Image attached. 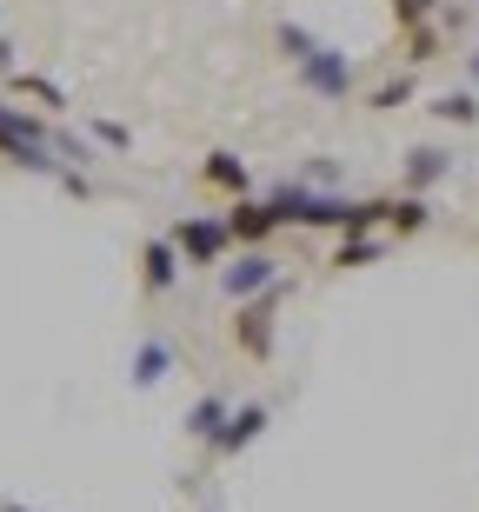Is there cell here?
<instances>
[{"label": "cell", "mask_w": 479, "mask_h": 512, "mask_svg": "<svg viewBox=\"0 0 479 512\" xmlns=\"http://www.w3.org/2000/svg\"><path fill=\"white\" fill-rule=\"evenodd\" d=\"M287 286L293 280H280V286H267V293H253V300L233 306L227 340H233V353H240V360H253V366L273 360V340H280V300H287Z\"/></svg>", "instance_id": "cell-3"}, {"label": "cell", "mask_w": 479, "mask_h": 512, "mask_svg": "<svg viewBox=\"0 0 479 512\" xmlns=\"http://www.w3.org/2000/svg\"><path fill=\"white\" fill-rule=\"evenodd\" d=\"M300 180H307V187H326V193H340V160H307V167H300Z\"/></svg>", "instance_id": "cell-20"}, {"label": "cell", "mask_w": 479, "mask_h": 512, "mask_svg": "<svg viewBox=\"0 0 479 512\" xmlns=\"http://www.w3.org/2000/svg\"><path fill=\"white\" fill-rule=\"evenodd\" d=\"M213 286H220L227 306H240L253 293H267V286H280V260H273V247H233L227 266L213 273Z\"/></svg>", "instance_id": "cell-5"}, {"label": "cell", "mask_w": 479, "mask_h": 512, "mask_svg": "<svg viewBox=\"0 0 479 512\" xmlns=\"http://www.w3.org/2000/svg\"><path fill=\"white\" fill-rule=\"evenodd\" d=\"M227 413H233V399H227V393H200V399L187 406V439L213 446V439H220V426H227Z\"/></svg>", "instance_id": "cell-12"}, {"label": "cell", "mask_w": 479, "mask_h": 512, "mask_svg": "<svg viewBox=\"0 0 479 512\" xmlns=\"http://www.w3.org/2000/svg\"><path fill=\"white\" fill-rule=\"evenodd\" d=\"M180 273H187V260H180V247H173L167 233L140 240V293L147 300H167L173 286H180Z\"/></svg>", "instance_id": "cell-7"}, {"label": "cell", "mask_w": 479, "mask_h": 512, "mask_svg": "<svg viewBox=\"0 0 479 512\" xmlns=\"http://www.w3.org/2000/svg\"><path fill=\"white\" fill-rule=\"evenodd\" d=\"M466 87H473V94H479V47H473V54H466Z\"/></svg>", "instance_id": "cell-23"}, {"label": "cell", "mask_w": 479, "mask_h": 512, "mask_svg": "<svg viewBox=\"0 0 479 512\" xmlns=\"http://www.w3.org/2000/svg\"><path fill=\"white\" fill-rule=\"evenodd\" d=\"M426 114L446 120V127H479V94H473V87H460V94H440Z\"/></svg>", "instance_id": "cell-17"}, {"label": "cell", "mask_w": 479, "mask_h": 512, "mask_svg": "<svg viewBox=\"0 0 479 512\" xmlns=\"http://www.w3.org/2000/svg\"><path fill=\"white\" fill-rule=\"evenodd\" d=\"M440 20V0H393V27L413 34V27H433Z\"/></svg>", "instance_id": "cell-19"}, {"label": "cell", "mask_w": 479, "mask_h": 512, "mask_svg": "<svg viewBox=\"0 0 479 512\" xmlns=\"http://www.w3.org/2000/svg\"><path fill=\"white\" fill-rule=\"evenodd\" d=\"M440 54H446V27H440V20H433V27H413V34H400V60L413 67V74H420L426 60H440Z\"/></svg>", "instance_id": "cell-15"}, {"label": "cell", "mask_w": 479, "mask_h": 512, "mask_svg": "<svg viewBox=\"0 0 479 512\" xmlns=\"http://www.w3.org/2000/svg\"><path fill=\"white\" fill-rule=\"evenodd\" d=\"M200 187H207V193H227V200H247V193H253V167L240 160V153L213 147L207 160H200Z\"/></svg>", "instance_id": "cell-9"}, {"label": "cell", "mask_w": 479, "mask_h": 512, "mask_svg": "<svg viewBox=\"0 0 479 512\" xmlns=\"http://www.w3.org/2000/svg\"><path fill=\"white\" fill-rule=\"evenodd\" d=\"M446 173H453V153H446V147H413V153H406L400 187H406V193H433Z\"/></svg>", "instance_id": "cell-10"}, {"label": "cell", "mask_w": 479, "mask_h": 512, "mask_svg": "<svg viewBox=\"0 0 479 512\" xmlns=\"http://www.w3.org/2000/svg\"><path fill=\"white\" fill-rule=\"evenodd\" d=\"M227 233H233V247H273L287 227L267 207V193H247V200H227Z\"/></svg>", "instance_id": "cell-6"}, {"label": "cell", "mask_w": 479, "mask_h": 512, "mask_svg": "<svg viewBox=\"0 0 479 512\" xmlns=\"http://www.w3.org/2000/svg\"><path fill=\"white\" fill-rule=\"evenodd\" d=\"M7 512H27V506H7Z\"/></svg>", "instance_id": "cell-24"}, {"label": "cell", "mask_w": 479, "mask_h": 512, "mask_svg": "<svg viewBox=\"0 0 479 512\" xmlns=\"http://www.w3.org/2000/svg\"><path fill=\"white\" fill-rule=\"evenodd\" d=\"M386 253V233H340V247H333V273H360V266H373Z\"/></svg>", "instance_id": "cell-13"}, {"label": "cell", "mask_w": 479, "mask_h": 512, "mask_svg": "<svg viewBox=\"0 0 479 512\" xmlns=\"http://www.w3.org/2000/svg\"><path fill=\"white\" fill-rule=\"evenodd\" d=\"M87 140H100V147H114V153L134 147V133L120 127V120H94V127H87Z\"/></svg>", "instance_id": "cell-21"}, {"label": "cell", "mask_w": 479, "mask_h": 512, "mask_svg": "<svg viewBox=\"0 0 479 512\" xmlns=\"http://www.w3.org/2000/svg\"><path fill=\"white\" fill-rule=\"evenodd\" d=\"M167 240L180 247V260L187 266H207V273H220L233 253V233H227V213H180L167 227Z\"/></svg>", "instance_id": "cell-4"}, {"label": "cell", "mask_w": 479, "mask_h": 512, "mask_svg": "<svg viewBox=\"0 0 479 512\" xmlns=\"http://www.w3.org/2000/svg\"><path fill=\"white\" fill-rule=\"evenodd\" d=\"M273 47L287 54V67L300 74V87H307L313 100H353L360 67H353V54H340L333 40L307 34L300 20H273Z\"/></svg>", "instance_id": "cell-1"}, {"label": "cell", "mask_w": 479, "mask_h": 512, "mask_svg": "<svg viewBox=\"0 0 479 512\" xmlns=\"http://www.w3.org/2000/svg\"><path fill=\"white\" fill-rule=\"evenodd\" d=\"M167 373H173V346L160 340V333H147L140 353H134V386H160Z\"/></svg>", "instance_id": "cell-14"}, {"label": "cell", "mask_w": 479, "mask_h": 512, "mask_svg": "<svg viewBox=\"0 0 479 512\" xmlns=\"http://www.w3.org/2000/svg\"><path fill=\"white\" fill-rule=\"evenodd\" d=\"M267 426H273V406H267V399H247V406H233V413H227V426H220V439H213L207 453L213 459H240Z\"/></svg>", "instance_id": "cell-8"}, {"label": "cell", "mask_w": 479, "mask_h": 512, "mask_svg": "<svg viewBox=\"0 0 479 512\" xmlns=\"http://www.w3.org/2000/svg\"><path fill=\"white\" fill-rule=\"evenodd\" d=\"M0 160L20 173H40V180L67 173V160L54 153V127L40 114H27V107H14V100H0Z\"/></svg>", "instance_id": "cell-2"}, {"label": "cell", "mask_w": 479, "mask_h": 512, "mask_svg": "<svg viewBox=\"0 0 479 512\" xmlns=\"http://www.w3.org/2000/svg\"><path fill=\"white\" fill-rule=\"evenodd\" d=\"M7 94H20V100H40V114H67V94H60L47 74H14L7 80Z\"/></svg>", "instance_id": "cell-16"}, {"label": "cell", "mask_w": 479, "mask_h": 512, "mask_svg": "<svg viewBox=\"0 0 479 512\" xmlns=\"http://www.w3.org/2000/svg\"><path fill=\"white\" fill-rule=\"evenodd\" d=\"M420 94V74H413V67H406V74H393V80H380V87H373V94H366V107H373V114H393V107H406V100Z\"/></svg>", "instance_id": "cell-18"}, {"label": "cell", "mask_w": 479, "mask_h": 512, "mask_svg": "<svg viewBox=\"0 0 479 512\" xmlns=\"http://www.w3.org/2000/svg\"><path fill=\"white\" fill-rule=\"evenodd\" d=\"M433 227V200L426 193H393L386 200V233L393 240H413V233H426Z\"/></svg>", "instance_id": "cell-11"}, {"label": "cell", "mask_w": 479, "mask_h": 512, "mask_svg": "<svg viewBox=\"0 0 479 512\" xmlns=\"http://www.w3.org/2000/svg\"><path fill=\"white\" fill-rule=\"evenodd\" d=\"M20 67H14V40H0V80H14Z\"/></svg>", "instance_id": "cell-22"}]
</instances>
